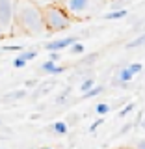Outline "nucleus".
<instances>
[{"mask_svg":"<svg viewBox=\"0 0 145 149\" xmlns=\"http://www.w3.org/2000/svg\"><path fill=\"white\" fill-rule=\"evenodd\" d=\"M15 26L28 36H39L46 32L43 8H39L34 0H15Z\"/></svg>","mask_w":145,"mask_h":149,"instance_id":"1","label":"nucleus"},{"mask_svg":"<svg viewBox=\"0 0 145 149\" xmlns=\"http://www.w3.org/2000/svg\"><path fill=\"white\" fill-rule=\"evenodd\" d=\"M46 32H63L73 24V17L60 4H49L43 8Z\"/></svg>","mask_w":145,"mask_h":149,"instance_id":"2","label":"nucleus"},{"mask_svg":"<svg viewBox=\"0 0 145 149\" xmlns=\"http://www.w3.org/2000/svg\"><path fill=\"white\" fill-rule=\"evenodd\" d=\"M60 6L71 17H86L93 8V0H60Z\"/></svg>","mask_w":145,"mask_h":149,"instance_id":"3","label":"nucleus"},{"mask_svg":"<svg viewBox=\"0 0 145 149\" xmlns=\"http://www.w3.org/2000/svg\"><path fill=\"white\" fill-rule=\"evenodd\" d=\"M0 26L4 32L15 26V0H0Z\"/></svg>","mask_w":145,"mask_h":149,"instance_id":"4","label":"nucleus"},{"mask_svg":"<svg viewBox=\"0 0 145 149\" xmlns=\"http://www.w3.org/2000/svg\"><path fill=\"white\" fill-rule=\"evenodd\" d=\"M76 37L74 36H67V37H62V39H54V41H49V43L45 45V50H49V52H60V50L63 49H71V45L76 43Z\"/></svg>","mask_w":145,"mask_h":149,"instance_id":"5","label":"nucleus"},{"mask_svg":"<svg viewBox=\"0 0 145 149\" xmlns=\"http://www.w3.org/2000/svg\"><path fill=\"white\" fill-rule=\"evenodd\" d=\"M41 71L46 73V74H60L65 71V67H62V65H58V62H52V60H46L45 63H41Z\"/></svg>","mask_w":145,"mask_h":149,"instance_id":"6","label":"nucleus"},{"mask_svg":"<svg viewBox=\"0 0 145 149\" xmlns=\"http://www.w3.org/2000/svg\"><path fill=\"white\" fill-rule=\"evenodd\" d=\"M127 15H128L127 8L125 9H112V11H108L106 15H102V19H104V21H119V19H125Z\"/></svg>","mask_w":145,"mask_h":149,"instance_id":"7","label":"nucleus"},{"mask_svg":"<svg viewBox=\"0 0 145 149\" xmlns=\"http://www.w3.org/2000/svg\"><path fill=\"white\" fill-rule=\"evenodd\" d=\"M49 129H50V132L56 134V136H63V134H67V123H65V121H54Z\"/></svg>","mask_w":145,"mask_h":149,"instance_id":"8","label":"nucleus"},{"mask_svg":"<svg viewBox=\"0 0 145 149\" xmlns=\"http://www.w3.org/2000/svg\"><path fill=\"white\" fill-rule=\"evenodd\" d=\"M139 47H145V32L143 34H139L138 37H134L132 41H128L127 45H125V49H139Z\"/></svg>","mask_w":145,"mask_h":149,"instance_id":"9","label":"nucleus"},{"mask_svg":"<svg viewBox=\"0 0 145 149\" xmlns=\"http://www.w3.org/2000/svg\"><path fill=\"white\" fill-rule=\"evenodd\" d=\"M93 88H95V78H93V77H86V78L80 82V86H78V91L87 93L89 90H93Z\"/></svg>","mask_w":145,"mask_h":149,"instance_id":"10","label":"nucleus"},{"mask_svg":"<svg viewBox=\"0 0 145 149\" xmlns=\"http://www.w3.org/2000/svg\"><path fill=\"white\" fill-rule=\"evenodd\" d=\"M26 95H28V91H26V90H17V91L6 93V95L2 97V101L9 102V101H17V99H22V97H26Z\"/></svg>","mask_w":145,"mask_h":149,"instance_id":"11","label":"nucleus"},{"mask_svg":"<svg viewBox=\"0 0 145 149\" xmlns=\"http://www.w3.org/2000/svg\"><path fill=\"white\" fill-rule=\"evenodd\" d=\"M134 110H136V102H134V101H130V102H128V104H125V106H123V108H121V110H119V114H117V116H119V118H121V119H123V118H127V116H128V114H132V112H134Z\"/></svg>","mask_w":145,"mask_h":149,"instance_id":"12","label":"nucleus"},{"mask_svg":"<svg viewBox=\"0 0 145 149\" xmlns=\"http://www.w3.org/2000/svg\"><path fill=\"white\" fill-rule=\"evenodd\" d=\"M54 86V82H45V84H41V86H39V90H37L35 93H34V99H39V97L41 95H46V93H49L50 91V88H52Z\"/></svg>","mask_w":145,"mask_h":149,"instance_id":"13","label":"nucleus"},{"mask_svg":"<svg viewBox=\"0 0 145 149\" xmlns=\"http://www.w3.org/2000/svg\"><path fill=\"white\" fill-rule=\"evenodd\" d=\"M102 91H104V86H95L93 90H89L87 93H82V99H93V97L101 95Z\"/></svg>","mask_w":145,"mask_h":149,"instance_id":"14","label":"nucleus"},{"mask_svg":"<svg viewBox=\"0 0 145 149\" xmlns=\"http://www.w3.org/2000/svg\"><path fill=\"white\" fill-rule=\"evenodd\" d=\"M110 110H112V106L108 104V102H99V104H95V114H99L101 118H102V116H106Z\"/></svg>","mask_w":145,"mask_h":149,"instance_id":"15","label":"nucleus"},{"mask_svg":"<svg viewBox=\"0 0 145 149\" xmlns=\"http://www.w3.org/2000/svg\"><path fill=\"white\" fill-rule=\"evenodd\" d=\"M99 58V52H91V54H87V56H84V58L80 60V67L82 65H91V63H95V60Z\"/></svg>","mask_w":145,"mask_h":149,"instance_id":"16","label":"nucleus"},{"mask_svg":"<svg viewBox=\"0 0 145 149\" xmlns=\"http://www.w3.org/2000/svg\"><path fill=\"white\" fill-rule=\"evenodd\" d=\"M37 56V50H22V52H19L17 58H21V60H24V62H30V60H34Z\"/></svg>","mask_w":145,"mask_h":149,"instance_id":"17","label":"nucleus"},{"mask_svg":"<svg viewBox=\"0 0 145 149\" xmlns=\"http://www.w3.org/2000/svg\"><path fill=\"white\" fill-rule=\"evenodd\" d=\"M69 95H71V88H65V91H62L58 97H56V104H62V102H65Z\"/></svg>","mask_w":145,"mask_h":149,"instance_id":"18","label":"nucleus"},{"mask_svg":"<svg viewBox=\"0 0 145 149\" xmlns=\"http://www.w3.org/2000/svg\"><path fill=\"white\" fill-rule=\"evenodd\" d=\"M69 50H71V54H84L86 47H84V45L80 43V41H76L74 45H71V49H69Z\"/></svg>","mask_w":145,"mask_h":149,"instance_id":"19","label":"nucleus"},{"mask_svg":"<svg viewBox=\"0 0 145 149\" xmlns=\"http://www.w3.org/2000/svg\"><path fill=\"white\" fill-rule=\"evenodd\" d=\"M132 129H134V123H132V121H127V123H125L123 127L119 129V136H125V134H127V132H130Z\"/></svg>","mask_w":145,"mask_h":149,"instance_id":"20","label":"nucleus"},{"mask_svg":"<svg viewBox=\"0 0 145 149\" xmlns=\"http://www.w3.org/2000/svg\"><path fill=\"white\" fill-rule=\"evenodd\" d=\"M128 69L132 71L134 74H138V73H142L143 71V65L139 63V62H134V63H128Z\"/></svg>","mask_w":145,"mask_h":149,"instance_id":"21","label":"nucleus"},{"mask_svg":"<svg viewBox=\"0 0 145 149\" xmlns=\"http://www.w3.org/2000/svg\"><path fill=\"white\" fill-rule=\"evenodd\" d=\"M132 30H134V32H139V34H143V32H145V19H142V21H138L136 24L132 26Z\"/></svg>","mask_w":145,"mask_h":149,"instance_id":"22","label":"nucleus"},{"mask_svg":"<svg viewBox=\"0 0 145 149\" xmlns=\"http://www.w3.org/2000/svg\"><path fill=\"white\" fill-rule=\"evenodd\" d=\"M102 123H104V118H99V119H95V121H93V123L89 125V132H95V130L99 129Z\"/></svg>","mask_w":145,"mask_h":149,"instance_id":"23","label":"nucleus"},{"mask_svg":"<svg viewBox=\"0 0 145 149\" xmlns=\"http://www.w3.org/2000/svg\"><path fill=\"white\" fill-rule=\"evenodd\" d=\"M4 52H22V47L21 45H15V47H2Z\"/></svg>","mask_w":145,"mask_h":149,"instance_id":"24","label":"nucleus"},{"mask_svg":"<svg viewBox=\"0 0 145 149\" xmlns=\"http://www.w3.org/2000/svg\"><path fill=\"white\" fill-rule=\"evenodd\" d=\"M28 62H24V60H21V58H15L13 60V67H17V69H21V67H24Z\"/></svg>","mask_w":145,"mask_h":149,"instance_id":"25","label":"nucleus"},{"mask_svg":"<svg viewBox=\"0 0 145 149\" xmlns=\"http://www.w3.org/2000/svg\"><path fill=\"white\" fill-rule=\"evenodd\" d=\"M134 149H145V138H142V140H138V142L134 143Z\"/></svg>","mask_w":145,"mask_h":149,"instance_id":"26","label":"nucleus"},{"mask_svg":"<svg viewBox=\"0 0 145 149\" xmlns=\"http://www.w3.org/2000/svg\"><path fill=\"white\" fill-rule=\"evenodd\" d=\"M49 60H52V62H58V60H60V52H50Z\"/></svg>","mask_w":145,"mask_h":149,"instance_id":"27","label":"nucleus"},{"mask_svg":"<svg viewBox=\"0 0 145 149\" xmlns=\"http://www.w3.org/2000/svg\"><path fill=\"white\" fill-rule=\"evenodd\" d=\"M32 86H37V80H28L26 82V88H32Z\"/></svg>","mask_w":145,"mask_h":149,"instance_id":"28","label":"nucleus"},{"mask_svg":"<svg viewBox=\"0 0 145 149\" xmlns=\"http://www.w3.org/2000/svg\"><path fill=\"white\" fill-rule=\"evenodd\" d=\"M142 129L145 130V119H142Z\"/></svg>","mask_w":145,"mask_h":149,"instance_id":"29","label":"nucleus"},{"mask_svg":"<svg viewBox=\"0 0 145 149\" xmlns=\"http://www.w3.org/2000/svg\"><path fill=\"white\" fill-rule=\"evenodd\" d=\"M2 34H4V28H2V26H0V36H2Z\"/></svg>","mask_w":145,"mask_h":149,"instance_id":"30","label":"nucleus"},{"mask_svg":"<svg viewBox=\"0 0 145 149\" xmlns=\"http://www.w3.org/2000/svg\"><path fill=\"white\" fill-rule=\"evenodd\" d=\"M119 149H134V147H119Z\"/></svg>","mask_w":145,"mask_h":149,"instance_id":"31","label":"nucleus"},{"mask_svg":"<svg viewBox=\"0 0 145 149\" xmlns=\"http://www.w3.org/2000/svg\"><path fill=\"white\" fill-rule=\"evenodd\" d=\"M39 149H52V147H39Z\"/></svg>","mask_w":145,"mask_h":149,"instance_id":"32","label":"nucleus"},{"mask_svg":"<svg viewBox=\"0 0 145 149\" xmlns=\"http://www.w3.org/2000/svg\"><path fill=\"white\" fill-rule=\"evenodd\" d=\"M0 125H2V119H0Z\"/></svg>","mask_w":145,"mask_h":149,"instance_id":"33","label":"nucleus"},{"mask_svg":"<svg viewBox=\"0 0 145 149\" xmlns=\"http://www.w3.org/2000/svg\"><path fill=\"white\" fill-rule=\"evenodd\" d=\"M0 149H4V147H0Z\"/></svg>","mask_w":145,"mask_h":149,"instance_id":"34","label":"nucleus"}]
</instances>
